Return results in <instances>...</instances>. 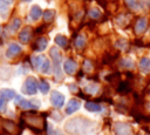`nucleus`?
<instances>
[{"mask_svg": "<svg viewBox=\"0 0 150 135\" xmlns=\"http://www.w3.org/2000/svg\"><path fill=\"white\" fill-rule=\"evenodd\" d=\"M93 127V122L84 117H75L67 121L64 129L71 135H82L89 131Z\"/></svg>", "mask_w": 150, "mask_h": 135, "instance_id": "1", "label": "nucleus"}, {"mask_svg": "<svg viewBox=\"0 0 150 135\" xmlns=\"http://www.w3.org/2000/svg\"><path fill=\"white\" fill-rule=\"evenodd\" d=\"M50 58L53 60L54 63V72H55V76L57 80L62 79V72H61V62H62V56L60 54V52L56 49V47H52L49 50Z\"/></svg>", "mask_w": 150, "mask_h": 135, "instance_id": "2", "label": "nucleus"}, {"mask_svg": "<svg viewBox=\"0 0 150 135\" xmlns=\"http://www.w3.org/2000/svg\"><path fill=\"white\" fill-rule=\"evenodd\" d=\"M38 88H39V85H38L36 79L33 77V76H28V77L25 80L21 90H22L23 94H27V95H34V94L38 92Z\"/></svg>", "mask_w": 150, "mask_h": 135, "instance_id": "3", "label": "nucleus"}, {"mask_svg": "<svg viewBox=\"0 0 150 135\" xmlns=\"http://www.w3.org/2000/svg\"><path fill=\"white\" fill-rule=\"evenodd\" d=\"M15 103L22 109H38L40 107L39 100H25L21 96H15Z\"/></svg>", "mask_w": 150, "mask_h": 135, "instance_id": "4", "label": "nucleus"}, {"mask_svg": "<svg viewBox=\"0 0 150 135\" xmlns=\"http://www.w3.org/2000/svg\"><path fill=\"white\" fill-rule=\"evenodd\" d=\"M26 121L27 123L32 127V128H38V129H42V120L40 117H38L35 115V113H25Z\"/></svg>", "mask_w": 150, "mask_h": 135, "instance_id": "5", "label": "nucleus"}, {"mask_svg": "<svg viewBox=\"0 0 150 135\" xmlns=\"http://www.w3.org/2000/svg\"><path fill=\"white\" fill-rule=\"evenodd\" d=\"M50 102L55 108H60L64 104V96L57 90H53L50 94Z\"/></svg>", "mask_w": 150, "mask_h": 135, "instance_id": "6", "label": "nucleus"}, {"mask_svg": "<svg viewBox=\"0 0 150 135\" xmlns=\"http://www.w3.org/2000/svg\"><path fill=\"white\" fill-rule=\"evenodd\" d=\"M1 123H2V127H4V129H6L11 135H19L20 134V131H21V129L13 122V121H11V120H2L1 121Z\"/></svg>", "mask_w": 150, "mask_h": 135, "instance_id": "7", "label": "nucleus"}, {"mask_svg": "<svg viewBox=\"0 0 150 135\" xmlns=\"http://www.w3.org/2000/svg\"><path fill=\"white\" fill-rule=\"evenodd\" d=\"M114 131L116 135H130V126L123 122H116L114 124Z\"/></svg>", "mask_w": 150, "mask_h": 135, "instance_id": "8", "label": "nucleus"}, {"mask_svg": "<svg viewBox=\"0 0 150 135\" xmlns=\"http://www.w3.org/2000/svg\"><path fill=\"white\" fill-rule=\"evenodd\" d=\"M21 50H22V48H21L20 45H18V43H11L8 46V48H7V50H6V56L8 59L16 58L21 53Z\"/></svg>", "mask_w": 150, "mask_h": 135, "instance_id": "9", "label": "nucleus"}, {"mask_svg": "<svg viewBox=\"0 0 150 135\" xmlns=\"http://www.w3.org/2000/svg\"><path fill=\"white\" fill-rule=\"evenodd\" d=\"M76 69H77V65H76L75 61H73V60H70V59H67V60L63 62V70H64L67 74L73 75V74L76 72Z\"/></svg>", "mask_w": 150, "mask_h": 135, "instance_id": "10", "label": "nucleus"}, {"mask_svg": "<svg viewBox=\"0 0 150 135\" xmlns=\"http://www.w3.org/2000/svg\"><path fill=\"white\" fill-rule=\"evenodd\" d=\"M80 107H81V102H80L79 100L73 99V100H70V101L67 103V106H66V114L70 115V114H73L74 112H76Z\"/></svg>", "mask_w": 150, "mask_h": 135, "instance_id": "11", "label": "nucleus"}, {"mask_svg": "<svg viewBox=\"0 0 150 135\" xmlns=\"http://www.w3.org/2000/svg\"><path fill=\"white\" fill-rule=\"evenodd\" d=\"M32 38V28L30 27H25L20 33H19V40L22 43H27Z\"/></svg>", "mask_w": 150, "mask_h": 135, "instance_id": "12", "label": "nucleus"}, {"mask_svg": "<svg viewBox=\"0 0 150 135\" xmlns=\"http://www.w3.org/2000/svg\"><path fill=\"white\" fill-rule=\"evenodd\" d=\"M42 13H43L42 9L38 5H34V6H32V8L29 11V16H30V19L33 21H38L42 16Z\"/></svg>", "mask_w": 150, "mask_h": 135, "instance_id": "13", "label": "nucleus"}, {"mask_svg": "<svg viewBox=\"0 0 150 135\" xmlns=\"http://www.w3.org/2000/svg\"><path fill=\"white\" fill-rule=\"evenodd\" d=\"M146 26H148L146 19H145V18H141V19L137 20V22H136V25H135V32H136L137 34H141V33H143V32L145 31Z\"/></svg>", "mask_w": 150, "mask_h": 135, "instance_id": "14", "label": "nucleus"}, {"mask_svg": "<svg viewBox=\"0 0 150 135\" xmlns=\"http://www.w3.org/2000/svg\"><path fill=\"white\" fill-rule=\"evenodd\" d=\"M139 69L144 74L150 73V59L149 58H142L141 59V61H139Z\"/></svg>", "mask_w": 150, "mask_h": 135, "instance_id": "15", "label": "nucleus"}, {"mask_svg": "<svg viewBox=\"0 0 150 135\" xmlns=\"http://www.w3.org/2000/svg\"><path fill=\"white\" fill-rule=\"evenodd\" d=\"M47 45H48V40H47V38L41 36V38H39V39L36 40V42H35V49H36L38 52H42V50L46 49Z\"/></svg>", "mask_w": 150, "mask_h": 135, "instance_id": "16", "label": "nucleus"}, {"mask_svg": "<svg viewBox=\"0 0 150 135\" xmlns=\"http://www.w3.org/2000/svg\"><path fill=\"white\" fill-rule=\"evenodd\" d=\"M0 95H1L5 100L9 101V100H12V99L15 97V90L9 89V88H2V89L0 90Z\"/></svg>", "mask_w": 150, "mask_h": 135, "instance_id": "17", "label": "nucleus"}, {"mask_svg": "<svg viewBox=\"0 0 150 135\" xmlns=\"http://www.w3.org/2000/svg\"><path fill=\"white\" fill-rule=\"evenodd\" d=\"M86 109L89 110V112H100L102 109L101 104L97 103V102H94V101H88L86 103Z\"/></svg>", "mask_w": 150, "mask_h": 135, "instance_id": "18", "label": "nucleus"}, {"mask_svg": "<svg viewBox=\"0 0 150 135\" xmlns=\"http://www.w3.org/2000/svg\"><path fill=\"white\" fill-rule=\"evenodd\" d=\"M55 43H56L57 46L62 47V48H66L67 45H68V40H67V38H66L64 35L57 34V35L55 36Z\"/></svg>", "mask_w": 150, "mask_h": 135, "instance_id": "19", "label": "nucleus"}, {"mask_svg": "<svg viewBox=\"0 0 150 135\" xmlns=\"http://www.w3.org/2000/svg\"><path fill=\"white\" fill-rule=\"evenodd\" d=\"M40 72L41 73H43V74H50V72H52V66H50V62H49V60H47V59H45L43 60V62H42V65L40 66Z\"/></svg>", "mask_w": 150, "mask_h": 135, "instance_id": "20", "label": "nucleus"}, {"mask_svg": "<svg viewBox=\"0 0 150 135\" xmlns=\"http://www.w3.org/2000/svg\"><path fill=\"white\" fill-rule=\"evenodd\" d=\"M45 59H46V58H45L43 55H36V56H33V58H32V65H33V67L36 68V69H39L40 66L42 65V62H43Z\"/></svg>", "mask_w": 150, "mask_h": 135, "instance_id": "21", "label": "nucleus"}, {"mask_svg": "<svg viewBox=\"0 0 150 135\" xmlns=\"http://www.w3.org/2000/svg\"><path fill=\"white\" fill-rule=\"evenodd\" d=\"M125 4L128 5L129 8H131L132 11H138L142 6V4L138 1V0H124Z\"/></svg>", "mask_w": 150, "mask_h": 135, "instance_id": "22", "label": "nucleus"}, {"mask_svg": "<svg viewBox=\"0 0 150 135\" xmlns=\"http://www.w3.org/2000/svg\"><path fill=\"white\" fill-rule=\"evenodd\" d=\"M42 16H43L45 21L49 22V21H52V20L54 19V16H55V11H53V9H47V11H45V12L42 13Z\"/></svg>", "mask_w": 150, "mask_h": 135, "instance_id": "23", "label": "nucleus"}, {"mask_svg": "<svg viewBox=\"0 0 150 135\" xmlns=\"http://www.w3.org/2000/svg\"><path fill=\"white\" fill-rule=\"evenodd\" d=\"M20 26H21V20L20 19H14L13 21H12V23L9 25V31L12 32V33H14V32H16L19 28H20Z\"/></svg>", "mask_w": 150, "mask_h": 135, "instance_id": "24", "label": "nucleus"}, {"mask_svg": "<svg viewBox=\"0 0 150 135\" xmlns=\"http://www.w3.org/2000/svg\"><path fill=\"white\" fill-rule=\"evenodd\" d=\"M75 46L77 48H82L86 46V36L84 35H77L75 39Z\"/></svg>", "mask_w": 150, "mask_h": 135, "instance_id": "25", "label": "nucleus"}, {"mask_svg": "<svg viewBox=\"0 0 150 135\" xmlns=\"http://www.w3.org/2000/svg\"><path fill=\"white\" fill-rule=\"evenodd\" d=\"M49 88H50L49 83H48L47 81H45V80L39 83V90H40L42 94H47V93L49 92Z\"/></svg>", "mask_w": 150, "mask_h": 135, "instance_id": "26", "label": "nucleus"}, {"mask_svg": "<svg viewBox=\"0 0 150 135\" xmlns=\"http://www.w3.org/2000/svg\"><path fill=\"white\" fill-rule=\"evenodd\" d=\"M121 66L124 67V68L130 69V68H134V67H135V63H134V61H132L131 59H122Z\"/></svg>", "mask_w": 150, "mask_h": 135, "instance_id": "27", "label": "nucleus"}, {"mask_svg": "<svg viewBox=\"0 0 150 135\" xmlns=\"http://www.w3.org/2000/svg\"><path fill=\"white\" fill-rule=\"evenodd\" d=\"M84 90L87 93H89V94H94V93H96L98 90V86L96 83H89L87 87H84Z\"/></svg>", "mask_w": 150, "mask_h": 135, "instance_id": "28", "label": "nucleus"}, {"mask_svg": "<svg viewBox=\"0 0 150 135\" xmlns=\"http://www.w3.org/2000/svg\"><path fill=\"white\" fill-rule=\"evenodd\" d=\"M89 16L93 18V19H98L101 16V11L97 7H94L89 11Z\"/></svg>", "mask_w": 150, "mask_h": 135, "instance_id": "29", "label": "nucleus"}, {"mask_svg": "<svg viewBox=\"0 0 150 135\" xmlns=\"http://www.w3.org/2000/svg\"><path fill=\"white\" fill-rule=\"evenodd\" d=\"M7 110V100H5L0 95V113H4Z\"/></svg>", "mask_w": 150, "mask_h": 135, "instance_id": "30", "label": "nucleus"}, {"mask_svg": "<svg viewBox=\"0 0 150 135\" xmlns=\"http://www.w3.org/2000/svg\"><path fill=\"white\" fill-rule=\"evenodd\" d=\"M83 69H84L87 73L91 72V69H93V65L90 63V61H88V60L84 61V63H83Z\"/></svg>", "mask_w": 150, "mask_h": 135, "instance_id": "31", "label": "nucleus"}, {"mask_svg": "<svg viewBox=\"0 0 150 135\" xmlns=\"http://www.w3.org/2000/svg\"><path fill=\"white\" fill-rule=\"evenodd\" d=\"M7 11V4L4 1V0H0V12L4 13Z\"/></svg>", "mask_w": 150, "mask_h": 135, "instance_id": "32", "label": "nucleus"}, {"mask_svg": "<svg viewBox=\"0 0 150 135\" xmlns=\"http://www.w3.org/2000/svg\"><path fill=\"white\" fill-rule=\"evenodd\" d=\"M141 4L144 5L145 7H150V0H141Z\"/></svg>", "mask_w": 150, "mask_h": 135, "instance_id": "33", "label": "nucleus"}, {"mask_svg": "<svg viewBox=\"0 0 150 135\" xmlns=\"http://www.w3.org/2000/svg\"><path fill=\"white\" fill-rule=\"evenodd\" d=\"M69 87H70V90H71V92H76V90H77V87H76L75 85H70Z\"/></svg>", "mask_w": 150, "mask_h": 135, "instance_id": "34", "label": "nucleus"}, {"mask_svg": "<svg viewBox=\"0 0 150 135\" xmlns=\"http://www.w3.org/2000/svg\"><path fill=\"white\" fill-rule=\"evenodd\" d=\"M4 1H5L7 5H11V4H13V1H14V0H4Z\"/></svg>", "mask_w": 150, "mask_h": 135, "instance_id": "35", "label": "nucleus"}, {"mask_svg": "<svg viewBox=\"0 0 150 135\" xmlns=\"http://www.w3.org/2000/svg\"><path fill=\"white\" fill-rule=\"evenodd\" d=\"M23 1H30V0H23Z\"/></svg>", "mask_w": 150, "mask_h": 135, "instance_id": "36", "label": "nucleus"}, {"mask_svg": "<svg viewBox=\"0 0 150 135\" xmlns=\"http://www.w3.org/2000/svg\"><path fill=\"white\" fill-rule=\"evenodd\" d=\"M0 34H1V27H0Z\"/></svg>", "mask_w": 150, "mask_h": 135, "instance_id": "37", "label": "nucleus"}]
</instances>
